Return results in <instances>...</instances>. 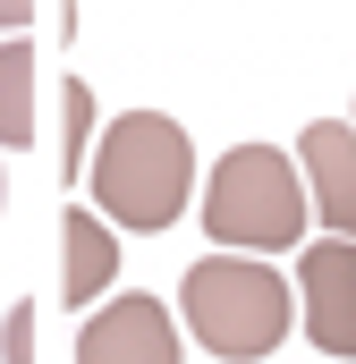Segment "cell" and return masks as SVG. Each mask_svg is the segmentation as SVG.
<instances>
[{
  "instance_id": "cell-1",
  "label": "cell",
  "mask_w": 356,
  "mask_h": 364,
  "mask_svg": "<svg viewBox=\"0 0 356 364\" xmlns=\"http://www.w3.org/2000/svg\"><path fill=\"white\" fill-rule=\"evenodd\" d=\"M85 186L110 229H170L187 212V186H195V144L162 110H119L110 127H93Z\"/></svg>"
},
{
  "instance_id": "cell-2",
  "label": "cell",
  "mask_w": 356,
  "mask_h": 364,
  "mask_svg": "<svg viewBox=\"0 0 356 364\" xmlns=\"http://www.w3.org/2000/svg\"><path fill=\"white\" fill-rule=\"evenodd\" d=\"M178 314L221 364H255L297 331V288L255 255H204L178 279Z\"/></svg>"
},
{
  "instance_id": "cell-3",
  "label": "cell",
  "mask_w": 356,
  "mask_h": 364,
  "mask_svg": "<svg viewBox=\"0 0 356 364\" xmlns=\"http://www.w3.org/2000/svg\"><path fill=\"white\" fill-rule=\"evenodd\" d=\"M204 237H221V255H288L305 237V178L288 153L238 144L221 153V170L204 186Z\"/></svg>"
},
{
  "instance_id": "cell-4",
  "label": "cell",
  "mask_w": 356,
  "mask_h": 364,
  "mask_svg": "<svg viewBox=\"0 0 356 364\" xmlns=\"http://www.w3.org/2000/svg\"><path fill=\"white\" fill-rule=\"evenodd\" d=\"M297 322L314 331L323 356H356V246L323 237L297 263Z\"/></svg>"
},
{
  "instance_id": "cell-5",
  "label": "cell",
  "mask_w": 356,
  "mask_h": 364,
  "mask_svg": "<svg viewBox=\"0 0 356 364\" xmlns=\"http://www.w3.org/2000/svg\"><path fill=\"white\" fill-rule=\"evenodd\" d=\"M77 364H178V322L162 296H110L77 331Z\"/></svg>"
},
{
  "instance_id": "cell-6",
  "label": "cell",
  "mask_w": 356,
  "mask_h": 364,
  "mask_svg": "<svg viewBox=\"0 0 356 364\" xmlns=\"http://www.w3.org/2000/svg\"><path fill=\"white\" fill-rule=\"evenodd\" d=\"M297 178L314 186L323 229L356 246V127H340V119H314V127H305V144H297Z\"/></svg>"
},
{
  "instance_id": "cell-7",
  "label": "cell",
  "mask_w": 356,
  "mask_h": 364,
  "mask_svg": "<svg viewBox=\"0 0 356 364\" xmlns=\"http://www.w3.org/2000/svg\"><path fill=\"white\" fill-rule=\"evenodd\" d=\"M119 272V237L102 212H68L60 220V305H93Z\"/></svg>"
},
{
  "instance_id": "cell-8",
  "label": "cell",
  "mask_w": 356,
  "mask_h": 364,
  "mask_svg": "<svg viewBox=\"0 0 356 364\" xmlns=\"http://www.w3.org/2000/svg\"><path fill=\"white\" fill-rule=\"evenodd\" d=\"M34 43L9 34L0 43V144H34Z\"/></svg>"
},
{
  "instance_id": "cell-9",
  "label": "cell",
  "mask_w": 356,
  "mask_h": 364,
  "mask_svg": "<svg viewBox=\"0 0 356 364\" xmlns=\"http://www.w3.org/2000/svg\"><path fill=\"white\" fill-rule=\"evenodd\" d=\"M60 102H68V144H60V161H68V178H85V153H93V93L68 77Z\"/></svg>"
},
{
  "instance_id": "cell-10",
  "label": "cell",
  "mask_w": 356,
  "mask_h": 364,
  "mask_svg": "<svg viewBox=\"0 0 356 364\" xmlns=\"http://www.w3.org/2000/svg\"><path fill=\"white\" fill-rule=\"evenodd\" d=\"M0 356H9V364H34V305H17V314H9V331H0Z\"/></svg>"
},
{
  "instance_id": "cell-11",
  "label": "cell",
  "mask_w": 356,
  "mask_h": 364,
  "mask_svg": "<svg viewBox=\"0 0 356 364\" xmlns=\"http://www.w3.org/2000/svg\"><path fill=\"white\" fill-rule=\"evenodd\" d=\"M26 17H34V0H0V34H17Z\"/></svg>"
},
{
  "instance_id": "cell-12",
  "label": "cell",
  "mask_w": 356,
  "mask_h": 364,
  "mask_svg": "<svg viewBox=\"0 0 356 364\" xmlns=\"http://www.w3.org/2000/svg\"><path fill=\"white\" fill-rule=\"evenodd\" d=\"M0 195H9V186H0Z\"/></svg>"
}]
</instances>
